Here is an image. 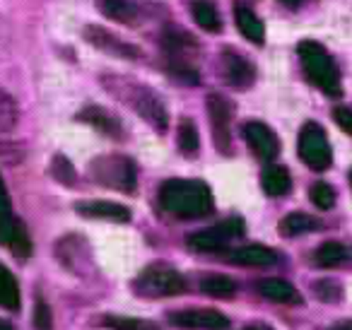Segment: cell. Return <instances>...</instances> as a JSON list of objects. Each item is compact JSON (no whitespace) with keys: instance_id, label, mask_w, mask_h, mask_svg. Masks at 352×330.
Listing matches in <instances>:
<instances>
[{"instance_id":"obj_22","label":"cell","mask_w":352,"mask_h":330,"mask_svg":"<svg viewBox=\"0 0 352 330\" xmlns=\"http://www.w3.org/2000/svg\"><path fill=\"white\" fill-rule=\"evenodd\" d=\"M314 229H318V219L304 212H292L280 222V234L283 236H299V234L314 232Z\"/></svg>"},{"instance_id":"obj_32","label":"cell","mask_w":352,"mask_h":330,"mask_svg":"<svg viewBox=\"0 0 352 330\" xmlns=\"http://www.w3.org/2000/svg\"><path fill=\"white\" fill-rule=\"evenodd\" d=\"M314 292H316V296L321 301H336V299H340V287L336 285L333 280H321V282H316L314 285Z\"/></svg>"},{"instance_id":"obj_10","label":"cell","mask_w":352,"mask_h":330,"mask_svg":"<svg viewBox=\"0 0 352 330\" xmlns=\"http://www.w3.org/2000/svg\"><path fill=\"white\" fill-rule=\"evenodd\" d=\"M85 39H87L94 49L104 51V54H109V56H118V58H138V56H140V51H138L135 46L118 39L116 34L102 30V27H94V25L85 27Z\"/></svg>"},{"instance_id":"obj_12","label":"cell","mask_w":352,"mask_h":330,"mask_svg":"<svg viewBox=\"0 0 352 330\" xmlns=\"http://www.w3.org/2000/svg\"><path fill=\"white\" fill-rule=\"evenodd\" d=\"M222 78L227 80V85L236 89H246L254 85L256 80V70L244 56H239L236 51H222Z\"/></svg>"},{"instance_id":"obj_21","label":"cell","mask_w":352,"mask_h":330,"mask_svg":"<svg viewBox=\"0 0 352 330\" xmlns=\"http://www.w3.org/2000/svg\"><path fill=\"white\" fill-rule=\"evenodd\" d=\"M0 306L8 311L20 309V287L10 270L0 263Z\"/></svg>"},{"instance_id":"obj_7","label":"cell","mask_w":352,"mask_h":330,"mask_svg":"<svg viewBox=\"0 0 352 330\" xmlns=\"http://www.w3.org/2000/svg\"><path fill=\"white\" fill-rule=\"evenodd\" d=\"M244 234V219L241 217H230L225 222H220L212 229H203L186 239V243L193 251H220L230 239H236Z\"/></svg>"},{"instance_id":"obj_33","label":"cell","mask_w":352,"mask_h":330,"mask_svg":"<svg viewBox=\"0 0 352 330\" xmlns=\"http://www.w3.org/2000/svg\"><path fill=\"white\" fill-rule=\"evenodd\" d=\"M333 118H336V123L342 128V133L352 135V111H350V109H345V107L333 109Z\"/></svg>"},{"instance_id":"obj_31","label":"cell","mask_w":352,"mask_h":330,"mask_svg":"<svg viewBox=\"0 0 352 330\" xmlns=\"http://www.w3.org/2000/svg\"><path fill=\"white\" fill-rule=\"evenodd\" d=\"M34 328L36 330H54V316H51V306L44 299H36L34 304Z\"/></svg>"},{"instance_id":"obj_14","label":"cell","mask_w":352,"mask_h":330,"mask_svg":"<svg viewBox=\"0 0 352 330\" xmlns=\"http://www.w3.org/2000/svg\"><path fill=\"white\" fill-rule=\"evenodd\" d=\"M0 243H6L8 248H12L15 256L27 258L32 253V241L27 234L25 224L15 217H3L0 219Z\"/></svg>"},{"instance_id":"obj_18","label":"cell","mask_w":352,"mask_h":330,"mask_svg":"<svg viewBox=\"0 0 352 330\" xmlns=\"http://www.w3.org/2000/svg\"><path fill=\"white\" fill-rule=\"evenodd\" d=\"M261 186H263V190L270 198H280V195L289 193L292 179H289V171L285 169V166L270 164V166H265L263 174H261Z\"/></svg>"},{"instance_id":"obj_16","label":"cell","mask_w":352,"mask_h":330,"mask_svg":"<svg viewBox=\"0 0 352 330\" xmlns=\"http://www.w3.org/2000/svg\"><path fill=\"white\" fill-rule=\"evenodd\" d=\"M99 8V12H102L104 17H109V20L113 22H121V25H138V17H140V12H138V6L135 3H131V0H94Z\"/></svg>"},{"instance_id":"obj_30","label":"cell","mask_w":352,"mask_h":330,"mask_svg":"<svg viewBox=\"0 0 352 330\" xmlns=\"http://www.w3.org/2000/svg\"><path fill=\"white\" fill-rule=\"evenodd\" d=\"M17 121V109L6 92H0V131H10Z\"/></svg>"},{"instance_id":"obj_28","label":"cell","mask_w":352,"mask_h":330,"mask_svg":"<svg viewBox=\"0 0 352 330\" xmlns=\"http://www.w3.org/2000/svg\"><path fill=\"white\" fill-rule=\"evenodd\" d=\"M309 198H311V203L316 205L318 210H331L333 205H336V190L328 184H323V181H318V184H314L311 188H309Z\"/></svg>"},{"instance_id":"obj_39","label":"cell","mask_w":352,"mask_h":330,"mask_svg":"<svg viewBox=\"0 0 352 330\" xmlns=\"http://www.w3.org/2000/svg\"><path fill=\"white\" fill-rule=\"evenodd\" d=\"M350 186H352V169H350Z\"/></svg>"},{"instance_id":"obj_19","label":"cell","mask_w":352,"mask_h":330,"mask_svg":"<svg viewBox=\"0 0 352 330\" xmlns=\"http://www.w3.org/2000/svg\"><path fill=\"white\" fill-rule=\"evenodd\" d=\"M80 118H82V121H87L89 126H94L97 131L107 133V135L121 138V133H123L121 121H118L116 116H111V113H109L107 109H102V107H87L82 113H80Z\"/></svg>"},{"instance_id":"obj_27","label":"cell","mask_w":352,"mask_h":330,"mask_svg":"<svg viewBox=\"0 0 352 330\" xmlns=\"http://www.w3.org/2000/svg\"><path fill=\"white\" fill-rule=\"evenodd\" d=\"M104 323L111 330H160L157 323L152 320H142V318H126V316H107Z\"/></svg>"},{"instance_id":"obj_37","label":"cell","mask_w":352,"mask_h":330,"mask_svg":"<svg viewBox=\"0 0 352 330\" xmlns=\"http://www.w3.org/2000/svg\"><path fill=\"white\" fill-rule=\"evenodd\" d=\"M246 330H273V328H268V325H251V328H246Z\"/></svg>"},{"instance_id":"obj_2","label":"cell","mask_w":352,"mask_h":330,"mask_svg":"<svg viewBox=\"0 0 352 330\" xmlns=\"http://www.w3.org/2000/svg\"><path fill=\"white\" fill-rule=\"evenodd\" d=\"M297 54L302 58L304 73L307 78L316 85L321 92H326L328 97H340V78H338V70L333 58L328 56V51L323 49L316 41H302L297 46Z\"/></svg>"},{"instance_id":"obj_8","label":"cell","mask_w":352,"mask_h":330,"mask_svg":"<svg viewBox=\"0 0 352 330\" xmlns=\"http://www.w3.org/2000/svg\"><path fill=\"white\" fill-rule=\"evenodd\" d=\"M171 325L186 330H230V318L215 309H188L169 314Z\"/></svg>"},{"instance_id":"obj_13","label":"cell","mask_w":352,"mask_h":330,"mask_svg":"<svg viewBox=\"0 0 352 330\" xmlns=\"http://www.w3.org/2000/svg\"><path fill=\"white\" fill-rule=\"evenodd\" d=\"M75 212L92 219H109V222H128L131 219V210L126 205L109 203V200H82V203H75Z\"/></svg>"},{"instance_id":"obj_26","label":"cell","mask_w":352,"mask_h":330,"mask_svg":"<svg viewBox=\"0 0 352 330\" xmlns=\"http://www.w3.org/2000/svg\"><path fill=\"white\" fill-rule=\"evenodd\" d=\"M345 246L342 243H338V241H326V243H321L318 246V251H316V263L321 267H336V265H340L342 261H345Z\"/></svg>"},{"instance_id":"obj_34","label":"cell","mask_w":352,"mask_h":330,"mask_svg":"<svg viewBox=\"0 0 352 330\" xmlns=\"http://www.w3.org/2000/svg\"><path fill=\"white\" fill-rule=\"evenodd\" d=\"M3 217H12V212H10V195H8L3 176H0V219Z\"/></svg>"},{"instance_id":"obj_23","label":"cell","mask_w":352,"mask_h":330,"mask_svg":"<svg viewBox=\"0 0 352 330\" xmlns=\"http://www.w3.org/2000/svg\"><path fill=\"white\" fill-rule=\"evenodd\" d=\"M201 292L203 294L217 296V299H227V296H234L236 282L227 275H206L201 280Z\"/></svg>"},{"instance_id":"obj_38","label":"cell","mask_w":352,"mask_h":330,"mask_svg":"<svg viewBox=\"0 0 352 330\" xmlns=\"http://www.w3.org/2000/svg\"><path fill=\"white\" fill-rule=\"evenodd\" d=\"M283 3H287V6H297V3H302V0H283Z\"/></svg>"},{"instance_id":"obj_36","label":"cell","mask_w":352,"mask_h":330,"mask_svg":"<svg viewBox=\"0 0 352 330\" xmlns=\"http://www.w3.org/2000/svg\"><path fill=\"white\" fill-rule=\"evenodd\" d=\"M0 330H12V325L8 323V320H3V318H0Z\"/></svg>"},{"instance_id":"obj_6","label":"cell","mask_w":352,"mask_h":330,"mask_svg":"<svg viewBox=\"0 0 352 330\" xmlns=\"http://www.w3.org/2000/svg\"><path fill=\"white\" fill-rule=\"evenodd\" d=\"M299 157L314 171H323L331 166L333 155L328 138L318 123H304L299 131Z\"/></svg>"},{"instance_id":"obj_24","label":"cell","mask_w":352,"mask_h":330,"mask_svg":"<svg viewBox=\"0 0 352 330\" xmlns=\"http://www.w3.org/2000/svg\"><path fill=\"white\" fill-rule=\"evenodd\" d=\"M179 150L186 157H193L201 147V135H198V128L191 118H182L179 121Z\"/></svg>"},{"instance_id":"obj_35","label":"cell","mask_w":352,"mask_h":330,"mask_svg":"<svg viewBox=\"0 0 352 330\" xmlns=\"http://www.w3.org/2000/svg\"><path fill=\"white\" fill-rule=\"evenodd\" d=\"M328 330H352V320H342V323L331 325Z\"/></svg>"},{"instance_id":"obj_11","label":"cell","mask_w":352,"mask_h":330,"mask_svg":"<svg viewBox=\"0 0 352 330\" xmlns=\"http://www.w3.org/2000/svg\"><path fill=\"white\" fill-rule=\"evenodd\" d=\"M244 138H246V142L251 145V150L256 152V157H261V160H265V162H270V160H275V157H278L280 140H278V135H275V133L265 126V123L249 121L244 126Z\"/></svg>"},{"instance_id":"obj_25","label":"cell","mask_w":352,"mask_h":330,"mask_svg":"<svg viewBox=\"0 0 352 330\" xmlns=\"http://www.w3.org/2000/svg\"><path fill=\"white\" fill-rule=\"evenodd\" d=\"M193 17H196V25L206 32H220L222 30V20H220V12L215 10V6L210 3H193Z\"/></svg>"},{"instance_id":"obj_4","label":"cell","mask_w":352,"mask_h":330,"mask_svg":"<svg viewBox=\"0 0 352 330\" xmlns=\"http://www.w3.org/2000/svg\"><path fill=\"white\" fill-rule=\"evenodd\" d=\"M89 174L97 184L107 186V188H116L121 193H135V164L128 157H99L89 164Z\"/></svg>"},{"instance_id":"obj_3","label":"cell","mask_w":352,"mask_h":330,"mask_svg":"<svg viewBox=\"0 0 352 330\" xmlns=\"http://www.w3.org/2000/svg\"><path fill=\"white\" fill-rule=\"evenodd\" d=\"M111 82L113 85L107 82V87H111V92L116 94V97H121L128 107L135 109V111L140 113L150 126H155L160 133L166 131V111L155 92H150V89L138 82H118L116 78H113Z\"/></svg>"},{"instance_id":"obj_29","label":"cell","mask_w":352,"mask_h":330,"mask_svg":"<svg viewBox=\"0 0 352 330\" xmlns=\"http://www.w3.org/2000/svg\"><path fill=\"white\" fill-rule=\"evenodd\" d=\"M51 174H54V179L60 181L63 186H73L75 184V169L63 155L54 157V162H51Z\"/></svg>"},{"instance_id":"obj_9","label":"cell","mask_w":352,"mask_h":330,"mask_svg":"<svg viewBox=\"0 0 352 330\" xmlns=\"http://www.w3.org/2000/svg\"><path fill=\"white\" fill-rule=\"evenodd\" d=\"M234 107L222 94H208V116L215 128V145L220 152H230V121Z\"/></svg>"},{"instance_id":"obj_20","label":"cell","mask_w":352,"mask_h":330,"mask_svg":"<svg viewBox=\"0 0 352 330\" xmlns=\"http://www.w3.org/2000/svg\"><path fill=\"white\" fill-rule=\"evenodd\" d=\"M234 17H236V27H239V32L246 39L254 41V44H263L265 30H263V22L256 17V12H251L249 8H244V6H236Z\"/></svg>"},{"instance_id":"obj_5","label":"cell","mask_w":352,"mask_h":330,"mask_svg":"<svg viewBox=\"0 0 352 330\" xmlns=\"http://www.w3.org/2000/svg\"><path fill=\"white\" fill-rule=\"evenodd\" d=\"M135 292L142 296H174L184 292V277L169 265H150L138 275Z\"/></svg>"},{"instance_id":"obj_17","label":"cell","mask_w":352,"mask_h":330,"mask_svg":"<svg viewBox=\"0 0 352 330\" xmlns=\"http://www.w3.org/2000/svg\"><path fill=\"white\" fill-rule=\"evenodd\" d=\"M232 263H239V265H273L278 261L273 248L261 246V243H251V246H241L234 251L227 253Z\"/></svg>"},{"instance_id":"obj_1","label":"cell","mask_w":352,"mask_h":330,"mask_svg":"<svg viewBox=\"0 0 352 330\" xmlns=\"http://www.w3.org/2000/svg\"><path fill=\"white\" fill-rule=\"evenodd\" d=\"M160 205L179 219H198L212 212V193L203 181L171 179L160 188Z\"/></svg>"},{"instance_id":"obj_15","label":"cell","mask_w":352,"mask_h":330,"mask_svg":"<svg viewBox=\"0 0 352 330\" xmlns=\"http://www.w3.org/2000/svg\"><path fill=\"white\" fill-rule=\"evenodd\" d=\"M256 289H258L261 296H265V299H270V301H278V304H302V294H299L289 282L278 280V277L261 280Z\"/></svg>"}]
</instances>
